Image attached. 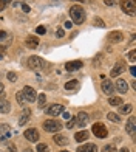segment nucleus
<instances>
[{
  "instance_id": "nucleus-2",
  "label": "nucleus",
  "mask_w": 136,
  "mask_h": 152,
  "mask_svg": "<svg viewBox=\"0 0 136 152\" xmlns=\"http://www.w3.org/2000/svg\"><path fill=\"white\" fill-rule=\"evenodd\" d=\"M26 65L31 70H43V68H46V62L39 56H31L26 61Z\"/></svg>"
},
{
  "instance_id": "nucleus-38",
  "label": "nucleus",
  "mask_w": 136,
  "mask_h": 152,
  "mask_svg": "<svg viewBox=\"0 0 136 152\" xmlns=\"http://www.w3.org/2000/svg\"><path fill=\"white\" fill-rule=\"evenodd\" d=\"M8 152H17L16 144H8Z\"/></svg>"
},
{
  "instance_id": "nucleus-30",
  "label": "nucleus",
  "mask_w": 136,
  "mask_h": 152,
  "mask_svg": "<svg viewBox=\"0 0 136 152\" xmlns=\"http://www.w3.org/2000/svg\"><path fill=\"white\" fill-rule=\"evenodd\" d=\"M102 152H116V148H114V144H107V146L102 149Z\"/></svg>"
},
{
  "instance_id": "nucleus-11",
  "label": "nucleus",
  "mask_w": 136,
  "mask_h": 152,
  "mask_svg": "<svg viewBox=\"0 0 136 152\" xmlns=\"http://www.w3.org/2000/svg\"><path fill=\"white\" fill-rule=\"evenodd\" d=\"M102 92H104L105 95H113L114 92V87H113V82L110 79H102Z\"/></svg>"
},
{
  "instance_id": "nucleus-20",
  "label": "nucleus",
  "mask_w": 136,
  "mask_h": 152,
  "mask_svg": "<svg viewBox=\"0 0 136 152\" xmlns=\"http://www.w3.org/2000/svg\"><path fill=\"white\" fill-rule=\"evenodd\" d=\"M53 140H54V143H56V144H59V146H67V144H68V138L65 135H60V134L54 135Z\"/></svg>"
},
{
  "instance_id": "nucleus-10",
  "label": "nucleus",
  "mask_w": 136,
  "mask_h": 152,
  "mask_svg": "<svg viewBox=\"0 0 136 152\" xmlns=\"http://www.w3.org/2000/svg\"><path fill=\"white\" fill-rule=\"evenodd\" d=\"M88 120H90V116H88V113H85V112H79V113L76 115V118H74V121H76V126H87Z\"/></svg>"
},
{
  "instance_id": "nucleus-43",
  "label": "nucleus",
  "mask_w": 136,
  "mask_h": 152,
  "mask_svg": "<svg viewBox=\"0 0 136 152\" xmlns=\"http://www.w3.org/2000/svg\"><path fill=\"white\" fill-rule=\"evenodd\" d=\"M57 36L62 37V36H64V30H57Z\"/></svg>"
},
{
  "instance_id": "nucleus-5",
  "label": "nucleus",
  "mask_w": 136,
  "mask_h": 152,
  "mask_svg": "<svg viewBox=\"0 0 136 152\" xmlns=\"http://www.w3.org/2000/svg\"><path fill=\"white\" fill-rule=\"evenodd\" d=\"M93 134L96 135L98 138H105L107 134H108V130H107V127H105L104 123H96V124L93 126Z\"/></svg>"
},
{
  "instance_id": "nucleus-8",
  "label": "nucleus",
  "mask_w": 136,
  "mask_h": 152,
  "mask_svg": "<svg viewBox=\"0 0 136 152\" xmlns=\"http://www.w3.org/2000/svg\"><path fill=\"white\" fill-rule=\"evenodd\" d=\"M60 113H64V106L62 104H53L46 109V115H50V116H57Z\"/></svg>"
},
{
  "instance_id": "nucleus-15",
  "label": "nucleus",
  "mask_w": 136,
  "mask_h": 152,
  "mask_svg": "<svg viewBox=\"0 0 136 152\" xmlns=\"http://www.w3.org/2000/svg\"><path fill=\"white\" fill-rule=\"evenodd\" d=\"M77 152H98V146L93 143H87L77 148Z\"/></svg>"
},
{
  "instance_id": "nucleus-35",
  "label": "nucleus",
  "mask_w": 136,
  "mask_h": 152,
  "mask_svg": "<svg viewBox=\"0 0 136 152\" xmlns=\"http://www.w3.org/2000/svg\"><path fill=\"white\" fill-rule=\"evenodd\" d=\"M74 124H76V121H74V118H71L70 121L67 123V127H68V129H73V127H74Z\"/></svg>"
},
{
  "instance_id": "nucleus-17",
  "label": "nucleus",
  "mask_w": 136,
  "mask_h": 152,
  "mask_svg": "<svg viewBox=\"0 0 136 152\" xmlns=\"http://www.w3.org/2000/svg\"><path fill=\"white\" fill-rule=\"evenodd\" d=\"M125 70V65H124V62H118V64L116 65H114L113 68H111V73H110V76H113V78H114V76H119L122 72H124Z\"/></svg>"
},
{
  "instance_id": "nucleus-37",
  "label": "nucleus",
  "mask_w": 136,
  "mask_h": 152,
  "mask_svg": "<svg viewBox=\"0 0 136 152\" xmlns=\"http://www.w3.org/2000/svg\"><path fill=\"white\" fill-rule=\"evenodd\" d=\"M36 33H37V34H45V33H46V30L43 28V26H37V30H36Z\"/></svg>"
},
{
  "instance_id": "nucleus-23",
  "label": "nucleus",
  "mask_w": 136,
  "mask_h": 152,
  "mask_svg": "<svg viewBox=\"0 0 136 152\" xmlns=\"http://www.w3.org/2000/svg\"><path fill=\"white\" fill-rule=\"evenodd\" d=\"M79 87V82L76 79H73V81H68L67 84H65V88L67 90H74V88H77Z\"/></svg>"
},
{
  "instance_id": "nucleus-34",
  "label": "nucleus",
  "mask_w": 136,
  "mask_h": 152,
  "mask_svg": "<svg viewBox=\"0 0 136 152\" xmlns=\"http://www.w3.org/2000/svg\"><path fill=\"white\" fill-rule=\"evenodd\" d=\"M8 79H9L11 82H14V81L17 79V75H16L14 72H9V73H8Z\"/></svg>"
},
{
  "instance_id": "nucleus-12",
  "label": "nucleus",
  "mask_w": 136,
  "mask_h": 152,
  "mask_svg": "<svg viewBox=\"0 0 136 152\" xmlns=\"http://www.w3.org/2000/svg\"><path fill=\"white\" fill-rule=\"evenodd\" d=\"M82 61H70L65 64V70L67 72H74V70H79V68H82Z\"/></svg>"
},
{
  "instance_id": "nucleus-41",
  "label": "nucleus",
  "mask_w": 136,
  "mask_h": 152,
  "mask_svg": "<svg viewBox=\"0 0 136 152\" xmlns=\"http://www.w3.org/2000/svg\"><path fill=\"white\" fill-rule=\"evenodd\" d=\"M65 28H68V30L73 28V23H71V22H67V23H65Z\"/></svg>"
},
{
  "instance_id": "nucleus-44",
  "label": "nucleus",
  "mask_w": 136,
  "mask_h": 152,
  "mask_svg": "<svg viewBox=\"0 0 136 152\" xmlns=\"http://www.w3.org/2000/svg\"><path fill=\"white\" fill-rule=\"evenodd\" d=\"M5 90V87H3V84H2V82H0V93H2Z\"/></svg>"
},
{
  "instance_id": "nucleus-6",
  "label": "nucleus",
  "mask_w": 136,
  "mask_h": 152,
  "mask_svg": "<svg viewBox=\"0 0 136 152\" xmlns=\"http://www.w3.org/2000/svg\"><path fill=\"white\" fill-rule=\"evenodd\" d=\"M22 93H23V96H25V99L28 101V102H36V98H37V93H36V90H34L33 87H30V86H26V87H23V90H22Z\"/></svg>"
},
{
  "instance_id": "nucleus-19",
  "label": "nucleus",
  "mask_w": 136,
  "mask_h": 152,
  "mask_svg": "<svg viewBox=\"0 0 136 152\" xmlns=\"http://www.w3.org/2000/svg\"><path fill=\"white\" fill-rule=\"evenodd\" d=\"M25 42H26V47H28V48H37V45H39V37H36V36H28Z\"/></svg>"
},
{
  "instance_id": "nucleus-21",
  "label": "nucleus",
  "mask_w": 136,
  "mask_h": 152,
  "mask_svg": "<svg viewBox=\"0 0 136 152\" xmlns=\"http://www.w3.org/2000/svg\"><path fill=\"white\" fill-rule=\"evenodd\" d=\"M9 110H11V104H9V101H0V113H9Z\"/></svg>"
},
{
  "instance_id": "nucleus-25",
  "label": "nucleus",
  "mask_w": 136,
  "mask_h": 152,
  "mask_svg": "<svg viewBox=\"0 0 136 152\" xmlns=\"http://www.w3.org/2000/svg\"><path fill=\"white\" fill-rule=\"evenodd\" d=\"M16 99H17V102H19L20 106H23L25 102H26V99H25V96H23L22 92H17V93H16Z\"/></svg>"
},
{
  "instance_id": "nucleus-16",
  "label": "nucleus",
  "mask_w": 136,
  "mask_h": 152,
  "mask_svg": "<svg viewBox=\"0 0 136 152\" xmlns=\"http://www.w3.org/2000/svg\"><path fill=\"white\" fill-rule=\"evenodd\" d=\"M114 90H118L119 93H125V92L128 90L127 81H124V79H118V81H116V86H114Z\"/></svg>"
},
{
  "instance_id": "nucleus-26",
  "label": "nucleus",
  "mask_w": 136,
  "mask_h": 152,
  "mask_svg": "<svg viewBox=\"0 0 136 152\" xmlns=\"http://www.w3.org/2000/svg\"><path fill=\"white\" fill-rule=\"evenodd\" d=\"M107 118L110 120V121H113V123H119V121H121V116H119L118 113H113V112H111V113H108V115H107Z\"/></svg>"
},
{
  "instance_id": "nucleus-27",
  "label": "nucleus",
  "mask_w": 136,
  "mask_h": 152,
  "mask_svg": "<svg viewBox=\"0 0 136 152\" xmlns=\"http://www.w3.org/2000/svg\"><path fill=\"white\" fill-rule=\"evenodd\" d=\"M36 99H39V101H37L39 107H43V106H45V102H46V96H45V93H40V95H39V98H36Z\"/></svg>"
},
{
  "instance_id": "nucleus-42",
  "label": "nucleus",
  "mask_w": 136,
  "mask_h": 152,
  "mask_svg": "<svg viewBox=\"0 0 136 152\" xmlns=\"http://www.w3.org/2000/svg\"><path fill=\"white\" fill-rule=\"evenodd\" d=\"M130 73H132L133 76H136V68H135V67H130Z\"/></svg>"
},
{
  "instance_id": "nucleus-18",
  "label": "nucleus",
  "mask_w": 136,
  "mask_h": 152,
  "mask_svg": "<svg viewBox=\"0 0 136 152\" xmlns=\"http://www.w3.org/2000/svg\"><path fill=\"white\" fill-rule=\"evenodd\" d=\"M30 116H31V110H30V109H25L23 112H22V116H20V120H19V126H25L26 121L30 120Z\"/></svg>"
},
{
  "instance_id": "nucleus-7",
  "label": "nucleus",
  "mask_w": 136,
  "mask_h": 152,
  "mask_svg": "<svg viewBox=\"0 0 136 152\" xmlns=\"http://www.w3.org/2000/svg\"><path fill=\"white\" fill-rule=\"evenodd\" d=\"M11 134H12V130L9 127V124H6V123L0 124V141H6L11 137Z\"/></svg>"
},
{
  "instance_id": "nucleus-36",
  "label": "nucleus",
  "mask_w": 136,
  "mask_h": 152,
  "mask_svg": "<svg viewBox=\"0 0 136 152\" xmlns=\"http://www.w3.org/2000/svg\"><path fill=\"white\" fill-rule=\"evenodd\" d=\"M105 5L107 6H114V5H118V0H105Z\"/></svg>"
},
{
  "instance_id": "nucleus-1",
  "label": "nucleus",
  "mask_w": 136,
  "mask_h": 152,
  "mask_svg": "<svg viewBox=\"0 0 136 152\" xmlns=\"http://www.w3.org/2000/svg\"><path fill=\"white\" fill-rule=\"evenodd\" d=\"M70 17L73 20V23H76V25H80V23H84V20H85V11L82 6H79V5H74L70 8Z\"/></svg>"
},
{
  "instance_id": "nucleus-39",
  "label": "nucleus",
  "mask_w": 136,
  "mask_h": 152,
  "mask_svg": "<svg viewBox=\"0 0 136 152\" xmlns=\"http://www.w3.org/2000/svg\"><path fill=\"white\" fill-rule=\"evenodd\" d=\"M22 8H23V11H25V12H30V6H28V5L22 3Z\"/></svg>"
},
{
  "instance_id": "nucleus-4",
  "label": "nucleus",
  "mask_w": 136,
  "mask_h": 152,
  "mask_svg": "<svg viewBox=\"0 0 136 152\" xmlns=\"http://www.w3.org/2000/svg\"><path fill=\"white\" fill-rule=\"evenodd\" d=\"M121 8L128 16H133L136 12V2L135 0H121Z\"/></svg>"
},
{
  "instance_id": "nucleus-32",
  "label": "nucleus",
  "mask_w": 136,
  "mask_h": 152,
  "mask_svg": "<svg viewBox=\"0 0 136 152\" xmlns=\"http://www.w3.org/2000/svg\"><path fill=\"white\" fill-rule=\"evenodd\" d=\"M128 59H130V62H136V50H132L130 53H128Z\"/></svg>"
},
{
  "instance_id": "nucleus-40",
  "label": "nucleus",
  "mask_w": 136,
  "mask_h": 152,
  "mask_svg": "<svg viewBox=\"0 0 136 152\" xmlns=\"http://www.w3.org/2000/svg\"><path fill=\"white\" fill-rule=\"evenodd\" d=\"M6 37V33L5 31H2V30H0V40H3Z\"/></svg>"
},
{
  "instance_id": "nucleus-13",
  "label": "nucleus",
  "mask_w": 136,
  "mask_h": 152,
  "mask_svg": "<svg viewBox=\"0 0 136 152\" xmlns=\"http://www.w3.org/2000/svg\"><path fill=\"white\" fill-rule=\"evenodd\" d=\"M135 123H136V120H135V116H130L128 118V121H127V126H125V129H127V132L130 134V137L132 138H135L136 137V126H135Z\"/></svg>"
},
{
  "instance_id": "nucleus-14",
  "label": "nucleus",
  "mask_w": 136,
  "mask_h": 152,
  "mask_svg": "<svg viewBox=\"0 0 136 152\" xmlns=\"http://www.w3.org/2000/svg\"><path fill=\"white\" fill-rule=\"evenodd\" d=\"M122 39H124V36H122L121 31H111L108 34V40L111 44H119V42H122Z\"/></svg>"
},
{
  "instance_id": "nucleus-46",
  "label": "nucleus",
  "mask_w": 136,
  "mask_h": 152,
  "mask_svg": "<svg viewBox=\"0 0 136 152\" xmlns=\"http://www.w3.org/2000/svg\"><path fill=\"white\" fill-rule=\"evenodd\" d=\"M25 152H33V149H25Z\"/></svg>"
},
{
  "instance_id": "nucleus-24",
  "label": "nucleus",
  "mask_w": 136,
  "mask_h": 152,
  "mask_svg": "<svg viewBox=\"0 0 136 152\" xmlns=\"http://www.w3.org/2000/svg\"><path fill=\"white\" fill-rule=\"evenodd\" d=\"M108 102H110V106H121L122 99L119 98V96H111V98L108 99Z\"/></svg>"
},
{
  "instance_id": "nucleus-33",
  "label": "nucleus",
  "mask_w": 136,
  "mask_h": 152,
  "mask_svg": "<svg viewBox=\"0 0 136 152\" xmlns=\"http://www.w3.org/2000/svg\"><path fill=\"white\" fill-rule=\"evenodd\" d=\"M9 2H11V0H0V11H3L6 6L9 5Z\"/></svg>"
},
{
  "instance_id": "nucleus-28",
  "label": "nucleus",
  "mask_w": 136,
  "mask_h": 152,
  "mask_svg": "<svg viewBox=\"0 0 136 152\" xmlns=\"http://www.w3.org/2000/svg\"><path fill=\"white\" fill-rule=\"evenodd\" d=\"M132 110V106L130 104H125V106H121L119 107V113H128Z\"/></svg>"
},
{
  "instance_id": "nucleus-31",
  "label": "nucleus",
  "mask_w": 136,
  "mask_h": 152,
  "mask_svg": "<svg viewBox=\"0 0 136 152\" xmlns=\"http://www.w3.org/2000/svg\"><path fill=\"white\" fill-rule=\"evenodd\" d=\"M94 26H99V28H104V26H105V23H104V20H101L99 17H96V19H94Z\"/></svg>"
},
{
  "instance_id": "nucleus-47",
  "label": "nucleus",
  "mask_w": 136,
  "mask_h": 152,
  "mask_svg": "<svg viewBox=\"0 0 136 152\" xmlns=\"http://www.w3.org/2000/svg\"><path fill=\"white\" fill-rule=\"evenodd\" d=\"M62 152H68V151H62Z\"/></svg>"
},
{
  "instance_id": "nucleus-29",
  "label": "nucleus",
  "mask_w": 136,
  "mask_h": 152,
  "mask_svg": "<svg viewBox=\"0 0 136 152\" xmlns=\"http://www.w3.org/2000/svg\"><path fill=\"white\" fill-rule=\"evenodd\" d=\"M36 151H37V152H48V146H46V144H43V143H39L37 148H36Z\"/></svg>"
},
{
  "instance_id": "nucleus-45",
  "label": "nucleus",
  "mask_w": 136,
  "mask_h": 152,
  "mask_svg": "<svg viewBox=\"0 0 136 152\" xmlns=\"http://www.w3.org/2000/svg\"><path fill=\"white\" fill-rule=\"evenodd\" d=\"M119 152H130V151H128V149H127V148H122V149H121V151H119Z\"/></svg>"
},
{
  "instance_id": "nucleus-3",
  "label": "nucleus",
  "mask_w": 136,
  "mask_h": 152,
  "mask_svg": "<svg viewBox=\"0 0 136 152\" xmlns=\"http://www.w3.org/2000/svg\"><path fill=\"white\" fill-rule=\"evenodd\" d=\"M43 129L46 130V132L56 134L62 129V123L57 121V120H46V121H43Z\"/></svg>"
},
{
  "instance_id": "nucleus-22",
  "label": "nucleus",
  "mask_w": 136,
  "mask_h": 152,
  "mask_svg": "<svg viewBox=\"0 0 136 152\" xmlns=\"http://www.w3.org/2000/svg\"><path fill=\"white\" fill-rule=\"evenodd\" d=\"M88 135H90V134H88L87 130H80V132H77L76 135H74V138H76V141L80 143V141H85L88 138Z\"/></svg>"
},
{
  "instance_id": "nucleus-9",
  "label": "nucleus",
  "mask_w": 136,
  "mask_h": 152,
  "mask_svg": "<svg viewBox=\"0 0 136 152\" xmlns=\"http://www.w3.org/2000/svg\"><path fill=\"white\" fill-rule=\"evenodd\" d=\"M23 137H25L28 141H31V143L39 141V132H37L36 129H26L25 134H23Z\"/></svg>"
}]
</instances>
